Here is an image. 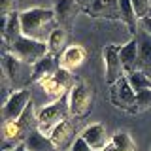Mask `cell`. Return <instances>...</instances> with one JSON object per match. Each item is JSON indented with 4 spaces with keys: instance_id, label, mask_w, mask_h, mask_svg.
I'll list each match as a JSON object with an SVG mask.
<instances>
[{
    "instance_id": "1",
    "label": "cell",
    "mask_w": 151,
    "mask_h": 151,
    "mask_svg": "<svg viewBox=\"0 0 151 151\" xmlns=\"http://www.w3.org/2000/svg\"><path fill=\"white\" fill-rule=\"evenodd\" d=\"M55 12L47 8H30L21 12V27H23V36L32 38L38 42L49 40L51 32L55 30Z\"/></svg>"
},
{
    "instance_id": "2",
    "label": "cell",
    "mask_w": 151,
    "mask_h": 151,
    "mask_svg": "<svg viewBox=\"0 0 151 151\" xmlns=\"http://www.w3.org/2000/svg\"><path fill=\"white\" fill-rule=\"evenodd\" d=\"M68 115H70V104L68 100H64V96L63 98H57L55 102H51V104H47V106L42 108V111L38 113V125H36V129L42 132V134H45V136H49L51 138V132H53V129L59 123H63L64 119H68Z\"/></svg>"
},
{
    "instance_id": "3",
    "label": "cell",
    "mask_w": 151,
    "mask_h": 151,
    "mask_svg": "<svg viewBox=\"0 0 151 151\" xmlns=\"http://www.w3.org/2000/svg\"><path fill=\"white\" fill-rule=\"evenodd\" d=\"M9 53H13L23 63L34 66L38 60H42L44 57L49 55V47H47V42H38V40H32V38L21 36L9 45Z\"/></svg>"
},
{
    "instance_id": "4",
    "label": "cell",
    "mask_w": 151,
    "mask_h": 151,
    "mask_svg": "<svg viewBox=\"0 0 151 151\" xmlns=\"http://www.w3.org/2000/svg\"><path fill=\"white\" fill-rule=\"evenodd\" d=\"M110 100L117 110H123L127 113H136V93L130 87L127 76L110 87Z\"/></svg>"
},
{
    "instance_id": "5",
    "label": "cell",
    "mask_w": 151,
    "mask_h": 151,
    "mask_svg": "<svg viewBox=\"0 0 151 151\" xmlns=\"http://www.w3.org/2000/svg\"><path fill=\"white\" fill-rule=\"evenodd\" d=\"M38 83L44 89V93H47L49 96H55V98H63L76 85L74 78H72V72H68V70H64V68H59L57 74L49 76V78H44Z\"/></svg>"
},
{
    "instance_id": "6",
    "label": "cell",
    "mask_w": 151,
    "mask_h": 151,
    "mask_svg": "<svg viewBox=\"0 0 151 151\" xmlns=\"http://www.w3.org/2000/svg\"><path fill=\"white\" fill-rule=\"evenodd\" d=\"M119 51H121V45H106L102 51V57H104V68H106V76H104V79H106V83L111 85L117 83L119 79L125 78V68H123V63H121V57H119Z\"/></svg>"
},
{
    "instance_id": "7",
    "label": "cell",
    "mask_w": 151,
    "mask_h": 151,
    "mask_svg": "<svg viewBox=\"0 0 151 151\" xmlns=\"http://www.w3.org/2000/svg\"><path fill=\"white\" fill-rule=\"evenodd\" d=\"M93 102V93L87 87L85 81H76V85L68 93V104H70V115L81 117L91 110Z\"/></svg>"
},
{
    "instance_id": "8",
    "label": "cell",
    "mask_w": 151,
    "mask_h": 151,
    "mask_svg": "<svg viewBox=\"0 0 151 151\" xmlns=\"http://www.w3.org/2000/svg\"><path fill=\"white\" fill-rule=\"evenodd\" d=\"M4 70H6V76L9 78V81L13 85H25L28 81H32V68L30 64L23 63L21 59H17L13 53L6 51L4 53Z\"/></svg>"
},
{
    "instance_id": "9",
    "label": "cell",
    "mask_w": 151,
    "mask_h": 151,
    "mask_svg": "<svg viewBox=\"0 0 151 151\" xmlns=\"http://www.w3.org/2000/svg\"><path fill=\"white\" fill-rule=\"evenodd\" d=\"M30 102H32V98H30V93H28L27 89H17L15 93H12L9 98L6 100V104H4V108H2L4 121H15V119H19Z\"/></svg>"
},
{
    "instance_id": "10",
    "label": "cell",
    "mask_w": 151,
    "mask_h": 151,
    "mask_svg": "<svg viewBox=\"0 0 151 151\" xmlns=\"http://www.w3.org/2000/svg\"><path fill=\"white\" fill-rule=\"evenodd\" d=\"M87 15L94 19H110V21H121L119 0H94L93 6L85 9Z\"/></svg>"
},
{
    "instance_id": "11",
    "label": "cell",
    "mask_w": 151,
    "mask_h": 151,
    "mask_svg": "<svg viewBox=\"0 0 151 151\" xmlns=\"http://www.w3.org/2000/svg\"><path fill=\"white\" fill-rule=\"evenodd\" d=\"M81 9L83 8L79 6L76 0H55V6H53L57 23H59V27H63V28L68 27Z\"/></svg>"
},
{
    "instance_id": "12",
    "label": "cell",
    "mask_w": 151,
    "mask_h": 151,
    "mask_svg": "<svg viewBox=\"0 0 151 151\" xmlns=\"http://www.w3.org/2000/svg\"><path fill=\"white\" fill-rule=\"evenodd\" d=\"M79 136H81V138L87 142L89 145H91L93 151H102L108 145V142H110V138H108V132H106V127L100 125V123H94V125L85 127L83 132Z\"/></svg>"
},
{
    "instance_id": "13",
    "label": "cell",
    "mask_w": 151,
    "mask_h": 151,
    "mask_svg": "<svg viewBox=\"0 0 151 151\" xmlns=\"http://www.w3.org/2000/svg\"><path fill=\"white\" fill-rule=\"evenodd\" d=\"M136 40H138V70L151 72V34L142 25L138 28Z\"/></svg>"
},
{
    "instance_id": "14",
    "label": "cell",
    "mask_w": 151,
    "mask_h": 151,
    "mask_svg": "<svg viewBox=\"0 0 151 151\" xmlns=\"http://www.w3.org/2000/svg\"><path fill=\"white\" fill-rule=\"evenodd\" d=\"M85 57H87V51H85L83 45H78V44L68 45V47L64 49V53L59 57L60 68H64V70H68V72H72V70L79 68V66L83 64Z\"/></svg>"
},
{
    "instance_id": "15",
    "label": "cell",
    "mask_w": 151,
    "mask_h": 151,
    "mask_svg": "<svg viewBox=\"0 0 151 151\" xmlns=\"http://www.w3.org/2000/svg\"><path fill=\"white\" fill-rule=\"evenodd\" d=\"M60 68V63H59V57H53V55H47L44 57L42 60L32 66V81H42L44 78H49L59 72Z\"/></svg>"
},
{
    "instance_id": "16",
    "label": "cell",
    "mask_w": 151,
    "mask_h": 151,
    "mask_svg": "<svg viewBox=\"0 0 151 151\" xmlns=\"http://www.w3.org/2000/svg\"><path fill=\"white\" fill-rule=\"evenodd\" d=\"M119 57H121L123 68H125V74L138 70V40H136V36L130 38L125 45H121Z\"/></svg>"
},
{
    "instance_id": "17",
    "label": "cell",
    "mask_w": 151,
    "mask_h": 151,
    "mask_svg": "<svg viewBox=\"0 0 151 151\" xmlns=\"http://www.w3.org/2000/svg\"><path fill=\"white\" fill-rule=\"evenodd\" d=\"M23 36V27H21V12H12L9 13V19H8V25H6V30L2 32V40H4V45H12L15 40Z\"/></svg>"
},
{
    "instance_id": "18",
    "label": "cell",
    "mask_w": 151,
    "mask_h": 151,
    "mask_svg": "<svg viewBox=\"0 0 151 151\" xmlns=\"http://www.w3.org/2000/svg\"><path fill=\"white\" fill-rule=\"evenodd\" d=\"M25 145H27V151H57L51 138L42 134L38 129H34L28 134V138L25 140Z\"/></svg>"
},
{
    "instance_id": "19",
    "label": "cell",
    "mask_w": 151,
    "mask_h": 151,
    "mask_svg": "<svg viewBox=\"0 0 151 151\" xmlns=\"http://www.w3.org/2000/svg\"><path fill=\"white\" fill-rule=\"evenodd\" d=\"M102 151H136V144L127 130H117Z\"/></svg>"
},
{
    "instance_id": "20",
    "label": "cell",
    "mask_w": 151,
    "mask_h": 151,
    "mask_svg": "<svg viewBox=\"0 0 151 151\" xmlns=\"http://www.w3.org/2000/svg\"><path fill=\"white\" fill-rule=\"evenodd\" d=\"M72 134H74L72 121H70V119H64L63 123H59V125L53 129V132H51V142L55 144L57 149H63L64 145L72 140Z\"/></svg>"
},
{
    "instance_id": "21",
    "label": "cell",
    "mask_w": 151,
    "mask_h": 151,
    "mask_svg": "<svg viewBox=\"0 0 151 151\" xmlns=\"http://www.w3.org/2000/svg\"><path fill=\"white\" fill-rule=\"evenodd\" d=\"M66 42H68V32H66V28L63 27H57L53 32H51L49 40H47V47H49V55L53 57H60L64 53V49L68 45H66Z\"/></svg>"
},
{
    "instance_id": "22",
    "label": "cell",
    "mask_w": 151,
    "mask_h": 151,
    "mask_svg": "<svg viewBox=\"0 0 151 151\" xmlns=\"http://www.w3.org/2000/svg\"><path fill=\"white\" fill-rule=\"evenodd\" d=\"M119 9H121V21L127 25V28H129V32L132 34V38H134L136 34H138V17H136L134 13V8H132L130 0H119Z\"/></svg>"
},
{
    "instance_id": "23",
    "label": "cell",
    "mask_w": 151,
    "mask_h": 151,
    "mask_svg": "<svg viewBox=\"0 0 151 151\" xmlns=\"http://www.w3.org/2000/svg\"><path fill=\"white\" fill-rule=\"evenodd\" d=\"M127 79H129L130 87L134 89V93H140V91H147V89H151L149 74L144 72V70H134V72L127 74Z\"/></svg>"
},
{
    "instance_id": "24",
    "label": "cell",
    "mask_w": 151,
    "mask_h": 151,
    "mask_svg": "<svg viewBox=\"0 0 151 151\" xmlns=\"http://www.w3.org/2000/svg\"><path fill=\"white\" fill-rule=\"evenodd\" d=\"M132 8H134V13L138 17V21L149 17V12H151V0H130Z\"/></svg>"
},
{
    "instance_id": "25",
    "label": "cell",
    "mask_w": 151,
    "mask_h": 151,
    "mask_svg": "<svg viewBox=\"0 0 151 151\" xmlns=\"http://www.w3.org/2000/svg\"><path fill=\"white\" fill-rule=\"evenodd\" d=\"M149 108H151V89L136 93V113L145 111Z\"/></svg>"
},
{
    "instance_id": "26",
    "label": "cell",
    "mask_w": 151,
    "mask_h": 151,
    "mask_svg": "<svg viewBox=\"0 0 151 151\" xmlns=\"http://www.w3.org/2000/svg\"><path fill=\"white\" fill-rule=\"evenodd\" d=\"M70 151H93V147L81 138V136H78V138L72 142V145H70Z\"/></svg>"
},
{
    "instance_id": "27",
    "label": "cell",
    "mask_w": 151,
    "mask_h": 151,
    "mask_svg": "<svg viewBox=\"0 0 151 151\" xmlns=\"http://www.w3.org/2000/svg\"><path fill=\"white\" fill-rule=\"evenodd\" d=\"M9 6H12V0H2V4H0V13L2 15H9Z\"/></svg>"
},
{
    "instance_id": "28",
    "label": "cell",
    "mask_w": 151,
    "mask_h": 151,
    "mask_svg": "<svg viewBox=\"0 0 151 151\" xmlns=\"http://www.w3.org/2000/svg\"><path fill=\"white\" fill-rule=\"evenodd\" d=\"M140 23H142V27H144L145 30H147L149 34H151V17H145V19H142Z\"/></svg>"
},
{
    "instance_id": "29",
    "label": "cell",
    "mask_w": 151,
    "mask_h": 151,
    "mask_svg": "<svg viewBox=\"0 0 151 151\" xmlns=\"http://www.w3.org/2000/svg\"><path fill=\"white\" fill-rule=\"evenodd\" d=\"M76 2H78V4H79V6H81L83 9H87L89 6H93V2H94V0H76Z\"/></svg>"
},
{
    "instance_id": "30",
    "label": "cell",
    "mask_w": 151,
    "mask_h": 151,
    "mask_svg": "<svg viewBox=\"0 0 151 151\" xmlns=\"http://www.w3.org/2000/svg\"><path fill=\"white\" fill-rule=\"evenodd\" d=\"M13 151H27V145H25V142H23V144H19L17 147H13Z\"/></svg>"
},
{
    "instance_id": "31",
    "label": "cell",
    "mask_w": 151,
    "mask_h": 151,
    "mask_svg": "<svg viewBox=\"0 0 151 151\" xmlns=\"http://www.w3.org/2000/svg\"><path fill=\"white\" fill-rule=\"evenodd\" d=\"M147 74H149V79H151V72H147Z\"/></svg>"
},
{
    "instance_id": "32",
    "label": "cell",
    "mask_w": 151,
    "mask_h": 151,
    "mask_svg": "<svg viewBox=\"0 0 151 151\" xmlns=\"http://www.w3.org/2000/svg\"><path fill=\"white\" fill-rule=\"evenodd\" d=\"M149 17H151V12H149Z\"/></svg>"
}]
</instances>
